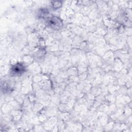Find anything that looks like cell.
Segmentation results:
<instances>
[{
	"label": "cell",
	"mask_w": 132,
	"mask_h": 132,
	"mask_svg": "<svg viewBox=\"0 0 132 132\" xmlns=\"http://www.w3.org/2000/svg\"><path fill=\"white\" fill-rule=\"evenodd\" d=\"M12 71L14 74H20L24 71V68L22 64H17L12 67Z\"/></svg>",
	"instance_id": "7a4b0ae2"
},
{
	"label": "cell",
	"mask_w": 132,
	"mask_h": 132,
	"mask_svg": "<svg viewBox=\"0 0 132 132\" xmlns=\"http://www.w3.org/2000/svg\"><path fill=\"white\" fill-rule=\"evenodd\" d=\"M48 25L52 28L58 30L60 28L62 23L58 18L54 17L49 20Z\"/></svg>",
	"instance_id": "6da1fadb"
}]
</instances>
